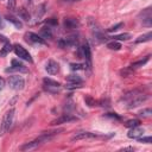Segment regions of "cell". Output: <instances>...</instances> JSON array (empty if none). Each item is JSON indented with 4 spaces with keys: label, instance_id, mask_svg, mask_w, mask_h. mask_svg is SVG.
<instances>
[{
    "label": "cell",
    "instance_id": "d4e9b609",
    "mask_svg": "<svg viewBox=\"0 0 152 152\" xmlns=\"http://www.w3.org/2000/svg\"><path fill=\"white\" fill-rule=\"evenodd\" d=\"M107 48L110 49V50H120L121 49V44L118 40H113V42L107 43Z\"/></svg>",
    "mask_w": 152,
    "mask_h": 152
},
{
    "label": "cell",
    "instance_id": "1f68e13d",
    "mask_svg": "<svg viewBox=\"0 0 152 152\" xmlns=\"http://www.w3.org/2000/svg\"><path fill=\"white\" fill-rule=\"evenodd\" d=\"M15 4H17V0H8L7 1V7L10 11H14L15 10Z\"/></svg>",
    "mask_w": 152,
    "mask_h": 152
},
{
    "label": "cell",
    "instance_id": "ba28073f",
    "mask_svg": "<svg viewBox=\"0 0 152 152\" xmlns=\"http://www.w3.org/2000/svg\"><path fill=\"white\" fill-rule=\"evenodd\" d=\"M139 18H141V23L145 26H152V10L151 7H147L145 10H142V12H140Z\"/></svg>",
    "mask_w": 152,
    "mask_h": 152
},
{
    "label": "cell",
    "instance_id": "60d3db41",
    "mask_svg": "<svg viewBox=\"0 0 152 152\" xmlns=\"http://www.w3.org/2000/svg\"><path fill=\"white\" fill-rule=\"evenodd\" d=\"M120 151H131V152H133L134 148H133V147H124V148H121Z\"/></svg>",
    "mask_w": 152,
    "mask_h": 152
},
{
    "label": "cell",
    "instance_id": "83f0119b",
    "mask_svg": "<svg viewBox=\"0 0 152 152\" xmlns=\"http://www.w3.org/2000/svg\"><path fill=\"white\" fill-rule=\"evenodd\" d=\"M45 13V5L44 4H42V5H39L38 7H37V11H36V17L37 18H40L43 14Z\"/></svg>",
    "mask_w": 152,
    "mask_h": 152
},
{
    "label": "cell",
    "instance_id": "8fae6325",
    "mask_svg": "<svg viewBox=\"0 0 152 152\" xmlns=\"http://www.w3.org/2000/svg\"><path fill=\"white\" fill-rule=\"evenodd\" d=\"M25 39L30 43H33V44H42V45L45 44V39H43L39 34L33 33V32H27L25 34Z\"/></svg>",
    "mask_w": 152,
    "mask_h": 152
},
{
    "label": "cell",
    "instance_id": "9a60e30c",
    "mask_svg": "<svg viewBox=\"0 0 152 152\" xmlns=\"http://www.w3.org/2000/svg\"><path fill=\"white\" fill-rule=\"evenodd\" d=\"M142 133H144V129H142V128H140L139 126H137V127L131 128V131L127 133V137H128V138H131V139H138L139 137H141V135H142Z\"/></svg>",
    "mask_w": 152,
    "mask_h": 152
},
{
    "label": "cell",
    "instance_id": "836d02e7",
    "mask_svg": "<svg viewBox=\"0 0 152 152\" xmlns=\"http://www.w3.org/2000/svg\"><path fill=\"white\" fill-rule=\"evenodd\" d=\"M138 140L140 141V142H145V144H151V137H139L138 138Z\"/></svg>",
    "mask_w": 152,
    "mask_h": 152
},
{
    "label": "cell",
    "instance_id": "d590c367",
    "mask_svg": "<svg viewBox=\"0 0 152 152\" xmlns=\"http://www.w3.org/2000/svg\"><path fill=\"white\" fill-rule=\"evenodd\" d=\"M97 103H100L102 107H109L110 104H109V100L108 99H106V100H101V101H97Z\"/></svg>",
    "mask_w": 152,
    "mask_h": 152
},
{
    "label": "cell",
    "instance_id": "2e32d148",
    "mask_svg": "<svg viewBox=\"0 0 152 152\" xmlns=\"http://www.w3.org/2000/svg\"><path fill=\"white\" fill-rule=\"evenodd\" d=\"M39 36L43 38V39H48V38H52L53 33H52V28L46 25V26H43L40 28V32H39Z\"/></svg>",
    "mask_w": 152,
    "mask_h": 152
},
{
    "label": "cell",
    "instance_id": "ac0fdd59",
    "mask_svg": "<svg viewBox=\"0 0 152 152\" xmlns=\"http://www.w3.org/2000/svg\"><path fill=\"white\" fill-rule=\"evenodd\" d=\"M6 20L10 21V23H12L17 28H21V27H23V23H21L18 18H15V17H13V15H11V14H7V15H6Z\"/></svg>",
    "mask_w": 152,
    "mask_h": 152
},
{
    "label": "cell",
    "instance_id": "cb8c5ba5",
    "mask_svg": "<svg viewBox=\"0 0 152 152\" xmlns=\"http://www.w3.org/2000/svg\"><path fill=\"white\" fill-rule=\"evenodd\" d=\"M148 59H150V56H146L144 59H140V61H138V62H134V63L131 65V69H133V68H139V66H142L144 64H146V63L148 62Z\"/></svg>",
    "mask_w": 152,
    "mask_h": 152
},
{
    "label": "cell",
    "instance_id": "9c48e42d",
    "mask_svg": "<svg viewBox=\"0 0 152 152\" xmlns=\"http://www.w3.org/2000/svg\"><path fill=\"white\" fill-rule=\"evenodd\" d=\"M71 121H77V116L69 114V113H65V114H62L59 118L55 119L53 121H51V125H62V124H68Z\"/></svg>",
    "mask_w": 152,
    "mask_h": 152
},
{
    "label": "cell",
    "instance_id": "74e56055",
    "mask_svg": "<svg viewBox=\"0 0 152 152\" xmlns=\"http://www.w3.org/2000/svg\"><path fill=\"white\" fill-rule=\"evenodd\" d=\"M106 116L107 118H113V119H116V120H120L121 118L119 116V115H116L115 113H109V114H106Z\"/></svg>",
    "mask_w": 152,
    "mask_h": 152
},
{
    "label": "cell",
    "instance_id": "4316f807",
    "mask_svg": "<svg viewBox=\"0 0 152 152\" xmlns=\"http://www.w3.org/2000/svg\"><path fill=\"white\" fill-rule=\"evenodd\" d=\"M125 126H126V127H128V128H133V127H137V126H140V121H139L138 119H133V120H128V121H126V124H125Z\"/></svg>",
    "mask_w": 152,
    "mask_h": 152
},
{
    "label": "cell",
    "instance_id": "ab89813d",
    "mask_svg": "<svg viewBox=\"0 0 152 152\" xmlns=\"http://www.w3.org/2000/svg\"><path fill=\"white\" fill-rule=\"evenodd\" d=\"M4 26H5V21H4V19H2L1 14H0V28H4Z\"/></svg>",
    "mask_w": 152,
    "mask_h": 152
},
{
    "label": "cell",
    "instance_id": "e575fe53",
    "mask_svg": "<svg viewBox=\"0 0 152 152\" xmlns=\"http://www.w3.org/2000/svg\"><path fill=\"white\" fill-rule=\"evenodd\" d=\"M132 74V70H131V68H128V69H125V70H121V75H122V77H127V76H129Z\"/></svg>",
    "mask_w": 152,
    "mask_h": 152
},
{
    "label": "cell",
    "instance_id": "8d00e7d4",
    "mask_svg": "<svg viewBox=\"0 0 152 152\" xmlns=\"http://www.w3.org/2000/svg\"><path fill=\"white\" fill-rule=\"evenodd\" d=\"M46 24H48L49 26H50V25H57V24H58V21H57V19H56V18H50V19H48Z\"/></svg>",
    "mask_w": 152,
    "mask_h": 152
},
{
    "label": "cell",
    "instance_id": "44dd1931",
    "mask_svg": "<svg viewBox=\"0 0 152 152\" xmlns=\"http://www.w3.org/2000/svg\"><path fill=\"white\" fill-rule=\"evenodd\" d=\"M11 50H12V45H11V43H10V42L5 43V45H4V46L1 48V50H0V57H5Z\"/></svg>",
    "mask_w": 152,
    "mask_h": 152
},
{
    "label": "cell",
    "instance_id": "f35d334b",
    "mask_svg": "<svg viewBox=\"0 0 152 152\" xmlns=\"http://www.w3.org/2000/svg\"><path fill=\"white\" fill-rule=\"evenodd\" d=\"M5 83H6V82H5V80H4L2 77H0V91L5 88Z\"/></svg>",
    "mask_w": 152,
    "mask_h": 152
},
{
    "label": "cell",
    "instance_id": "484cf974",
    "mask_svg": "<svg viewBox=\"0 0 152 152\" xmlns=\"http://www.w3.org/2000/svg\"><path fill=\"white\" fill-rule=\"evenodd\" d=\"M84 102H86V104L89 106V107H93V106H96V104H97V101H95L90 95H86V96H84Z\"/></svg>",
    "mask_w": 152,
    "mask_h": 152
},
{
    "label": "cell",
    "instance_id": "f546056e",
    "mask_svg": "<svg viewBox=\"0 0 152 152\" xmlns=\"http://www.w3.org/2000/svg\"><path fill=\"white\" fill-rule=\"evenodd\" d=\"M151 114H152L151 108H146V109H142L138 115H139V116H142V118H148Z\"/></svg>",
    "mask_w": 152,
    "mask_h": 152
},
{
    "label": "cell",
    "instance_id": "277c9868",
    "mask_svg": "<svg viewBox=\"0 0 152 152\" xmlns=\"http://www.w3.org/2000/svg\"><path fill=\"white\" fill-rule=\"evenodd\" d=\"M7 83L10 86L11 89L13 90H21L25 86V81L21 76H17V75H13V76H10L8 80H7Z\"/></svg>",
    "mask_w": 152,
    "mask_h": 152
},
{
    "label": "cell",
    "instance_id": "5b68a950",
    "mask_svg": "<svg viewBox=\"0 0 152 152\" xmlns=\"http://www.w3.org/2000/svg\"><path fill=\"white\" fill-rule=\"evenodd\" d=\"M43 82H44V89L46 90V91H49V93H52V94H55V93H58L59 90H61V83L59 82H57V81H53V80H51V78H44L43 80Z\"/></svg>",
    "mask_w": 152,
    "mask_h": 152
},
{
    "label": "cell",
    "instance_id": "7bdbcfd3",
    "mask_svg": "<svg viewBox=\"0 0 152 152\" xmlns=\"http://www.w3.org/2000/svg\"><path fill=\"white\" fill-rule=\"evenodd\" d=\"M65 2H76V1H81V0H63Z\"/></svg>",
    "mask_w": 152,
    "mask_h": 152
},
{
    "label": "cell",
    "instance_id": "b9f144b4",
    "mask_svg": "<svg viewBox=\"0 0 152 152\" xmlns=\"http://www.w3.org/2000/svg\"><path fill=\"white\" fill-rule=\"evenodd\" d=\"M0 40L4 42V43H7V42H8V39H7L5 36H2V34H0Z\"/></svg>",
    "mask_w": 152,
    "mask_h": 152
},
{
    "label": "cell",
    "instance_id": "8992f818",
    "mask_svg": "<svg viewBox=\"0 0 152 152\" xmlns=\"http://www.w3.org/2000/svg\"><path fill=\"white\" fill-rule=\"evenodd\" d=\"M77 44H78V38L76 34H71V36H68V37L58 40V45L61 48H70V46L77 45Z\"/></svg>",
    "mask_w": 152,
    "mask_h": 152
},
{
    "label": "cell",
    "instance_id": "7c38bea8",
    "mask_svg": "<svg viewBox=\"0 0 152 152\" xmlns=\"http://www.w3.org/2000/svg\"><path fill=\"white\" fill-rule=\"evenodd\" d=\"M45 70L48 71V74H50V75H55V74H57V72L59 71V65H58L57 62L50 59V61L46 63V65H45Z\"/></svg>",
    "mask_w": 152,
    "mask_h": 152
},
{
    "label": "cell",
    "instance_id": "603a6c76",
    "mask_svg": "<svg viewBox=\"0 0 152 152\" xmlns=\"http://www.w3.org/2000/svg\"><path fill=\"white\" fill-rule=\"evenodd\" d=\"M132 36L129 34V33H120V34H115V36H113L112 38H113V40H127V39H129Z\"/></svg>",
    "mask_w": 152,
    "mask_h": 152
},
{
    "label": "cell",
    "instance_id": "4dcf8cb0",
    "mask_svg": "<svg viewBox=\"0 0 152 152\" xmlns=\"http://www.w3.org/2000/svg\"><path fill=\"white\" fill-rule=\"evenodd\" d=\"M82 84H83V83H81V84H80V83H69V82H68V83H66V86H65V88H66V89L72 90V89L81 88V87H82Z\"/></svg>",
    "mask_w": 152,
    "mask_h": 152
},
{
    "label": "cell",
    "instance_id": "ee69618b",
    "mask_svg": "<svg viewBox=\"0 0 152 152\" xmlns=\"http://www.w3.org/2000/svg\"><path fill=\"white\" fill-rule=\"evenodd\" d=\"M26 1H27L28 4H31V2H32V0H26Z\"/></svg>",
    "mask_w": 152,
    "mask_h": 152
},
{
    "label": "cell",
    "instance_id": "30bf717a",
    "mask_svg": "<svg viewBox=\"0 0 152 152\" xmlns=\"http://www.w3.org/2000/svg\"><path fill=\"white\" fill-rule=\"evenodd\" d=\"M11 68L6 69V71H19V72H27V68L19 61V59H12Z\"/></svg>",
    "mask_w": 152,
    "mask_h": 152
},
{
    "label": "cell",
    "instance_id": "f1b7e54d",
    "mask_svg": "<svg viewBox=\"0 0 152 152\" xmlns=\"http://www.w3.org/2000/svg\"><path fill=\"white\" fill-rule=\"evenodd\" d=\"M71 70H84L86 69V64H81V63H71L70 64Z\"/></svg>",
    "mask_w": 152,
    "mask_h": 152
},
{
    "label": "cell",
    "instance_id": "7a4b0ae2",
    "mask_svg": "<svg viewBox=\"0 0 152 152\" xmlns=\"http://www.w3.org/2000/svg\"><path fill=\"white\" fill-rule=\"evenodd\" d=\"M14 108H11L10 110H7L5 113V115L2 116V121L0 124V135H4L6 134L11 127H12V124H13V119H14Z\"/></svg>",
    "mask_w": 152,
    "mask_h": 152
},
{
    "label": "cell",
    "instance_id": "d6986e66",
    "mask_svg": "<svg viewBox=\"0 0 152 152\" xmlns=\"http://www.w3.org/2000/svg\"><path fill=\"white\" fill-rule=\"evenodd\" d=\"M18 15H19V18H20V19L26 20V21H28V20L31 19L28 11H27L26 8H24V7H21V8H19V10H18Z\"/></svg>",
    "mask_w": 152,
    "mask_h": 152
},
{
    "label": "cell",
    "instance_id": "e0dca14e",
    "mask_svg": "<svg viewBox=\"0 0 152 152\" xmlns=\"http://www.w3.org/2000/svg\"><path fill=\"white\" fill-rule=\"evenodd\" d=\"M88 25H89V27L91 28L93 33L102 32V31H101V27H100V25H99V23H97L95 19H93V18H89V19H88Z\"/></svg>",
    "mask_w": 152,
    "mask_h": 152
},
{
    "label": "cell",
    "instance_id": "5bb4252c",
    "mask_svg": "<svg viewBox=\"0 0 152 152\" xmlns=\"http://www.w3.org/2000/svg\"><path fill=\"white\" fill-rule=\"evenodd\" d=\"M97 137L95 133H91V132H80V133H76L72 138H71V141H75V140H83V139H89V138H95Z\"/></svg>",
    "mask_w": 152,
    "mask_h": 152
},
{
    "label": "cell",
    "instance_id": "4fadbf2b",
    "mask_svg": "<svg viewBox=\"0 0 152 152\" xmlns=\"http://www.w3.org/2000/svg\"><path fill=\"white\" fill-rule=\"evenodd\" d=\"M80 26V21L75 18H65L64 19V27L66 30H75Z\"/></svg>",
    "mask_w": 152,
    "mask_h": 152
},
{
    "label": "cell",
    "instance_id": "52a82bcc",
    "mask_svg": "<svg viewBox=\"0 0 152 152\" xmlns=\"http://www.w3.org/2000/svg\"><path fill=\"white\" fill-rule=\"evenodd\" d=\"M14 52H15V55H17L19 58H21V59H24V61H27V62H30V63L33 62V59H32L31 55L28 53V51H27L25 48H23L21 45L15 44V45H14Z\"/></svg>",
    "mask_w": 152,
    "mask_h": 152
},
{
    "label": "cell",
    "instance_id": "ffe728a7",
    "mask_svg": "<svg viewBox=\"0 0 152 152\" xmlns=\"http://www.w3.org/2000/svg\"><path fill=\"white\" fill-rule=\"evenodd\" d=\"M66 81L69 82V83H83V80L78 76V75H75V74H71V75H69L68 77H66Z\"/></svg>",
    "mask_w": 152,
    "mask_h": 152
},
{
    "label": "cell",
    "instance_id": "6da1fadb",
    "mask_svg": "<svg viewBox=\"0 0 152 152\" xmlns=\"http://www.w3.org/2000/svg\"><path fill=\"white\" fill-rule=\"evenodd\" d=\"M147 95L144 94L142 91H140L139 89H134V90H131L128 93H126L120 102L124 103V106L128 109H132V108H135V107H139L140 104H142L146 100H147Z\"/></svg>",
    "mask_w": 152,
    "mask_h": 152
},
{
    "label": "cell",
    "instance_id": "3957f363",
    "mask_svg": "<svg viewBox=\"0 0 152 152\" xmlns=\"http://www.w3.org/2000/svg\"><path fill=\"white\" fill-rule=\"evenodd\" d=\"M78 55L81 58H84L86 61V69H90L91 68V52H90V46L88 43H84L80 46L78 49Z\"/></svg>",
    "mask_w": 152,
    "mask_h": 152
},
{
    "label": "cell",
    "instance_id": "7402d4cb",
    "mask_svg": "<svg viewBox=\"0 0 152 152\" xmlns=\"http://www.w3.org/2000/svg\"><path fill=\"white\" fill-rule=\"evenodd\" d=\"M152 38V32H147L146 34H142L135 39V43H141V42H150Z\"/></svg>",
    "mask_w": 152,
    "mask_h": 152
},
{
    "label": "cell",
    "instance_id": "d6a6232c",
    "mask_svg": "<svg viewBox=\"0 0 152 152\" xmlns=\"http://www.w3.org/2000/svg\"><path fill=\"white\" fill-rule=\"evenodd\" d=\"M122 23H119V24H116V25H114V26H110L109 28H107V31L108 32H114V31H116V30H119L120 27H122Z\"/></svg>",
    "mask_w": 152,
    "mask_h": 152
}]
</instances>
